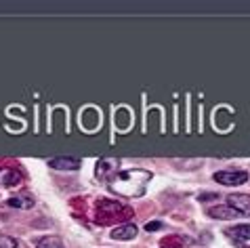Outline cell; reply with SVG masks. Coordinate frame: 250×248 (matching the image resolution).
Returning <instances> with one entry per match:
<instances>
[{
	"mask_svg": "<svg viewBox=\"0 0 250 248\" xmlns=\"http://www.w3.org/2000/svg\"><path fill=\"white\" fill-rule=\"evenodd\" d=\"M151 181V173L143 168H130V170H118V173L107 179L109 189L120 196L128 198H141L145 194V187Z\"/></svg>",
	"mask_w": 250,
	"mask_h": 248,
	"instance_id": "obj_1",
	"label": "cell"
},
{
	"mask_svg": "<svg viewBox=\"0 0 250 248\" xmlns=\"http://www.w3.org/2000/svg\"><path fill=\"white\" fill-rule=\"evenodd\" d=\"M130 215H133V210L120 202H114V200H99L97 202V225H109L116 219H126Z\"/></svg>",
	"mask_w": 250,
	"mask_h": 248,
	"instance_id": "obj_2",
	"label": "cell"
},
{
	"mask_svg": "<svg viewBox=\"0 0 250 248\" xmlns=\"http://www.w3.org/2000/svg\"><path fill=\"white\" fill-rule=\"evenodd\" d=\"M214 181L221 185H242L248 181V173L244 170H221V173H214Z\"/></svg>",
	"mask_w": 250,
	"mask_h": 248,
	"instance_id": "obj_3",
	"label": "cell"
},
{
	"mask_svg": "<svg viewBox=\"0 0 250 248\" xmlns=\"http://www.w3.org/2000/svg\"><path fill=\"white\" fill-rule=\"evenodd\" d=\"M227 204L238 212V215L250 217V196L248 194H231L227 198Z\"/></svg>",
	"mask_w": 250,
	"mask_h": 248,
	"instance_id": "obj_4",
	"label": "cell"
},
{
	"mask_svg": "<svg viewBox=\"0 0 250 248\" xmlns=\"http://www.w3.org/2000/svg\"><path fill=\"white\" fill-rule=\"evenodd\" d=\"M48 166L55 168V170H78L82 166V162L78 160V158L59 156V158H53V160H48Z\"/></svg>",
	"mask_w": 250,
	"mask_h": 248,
	"instance_id": "obj_5",
	"label": "cell"
},
{
	"mask_svg": "<svg viewBox=\"0 0 250 248\" xmlns=\"http://www.w3.org/2000/svg\"><path fill=\"white\" fill-rule=\"evenodd\" d=\"M118 158H101L99 162H97V177L99 179H112L116 173H118Z\"/></svg>",
	"mask_w": 250,
	"mask_h": 248,
	"instance_id": "obj_6",
	"label": "cell"
},
{
	"mask_svg": "<svg viewBox=\"0 0 250 248\" xmlns=\"http://www.w3.org/2000/svg\"><path fill=\"white\" fill-rule=\"evenodd\" d=\"M225 236L231 238L238 246H242L244 242H250V225H233V227H227Z\"/></svg>",
	"mask_w": 250,
	"mask_h": 248,
	"instance_id": "obj_7",
	"label": "cell"
},
{
	"mask_svg": "<svg viewBox=\"0 0 250 248\" xmlns=\"http://www.w3.org/2000/svg\"><path fill=\"white\" fill-rule=\"evenodd\" d=\"M21 173L15 168H6L0 166V187H17L21 183Z\"/></svg>",
	"mask_w": 250,
	"mask_h": 248,
	"instance_id": "obj_8",
	"label": "cell"
},
{
	"mask_svg": "<svg viewBox=\"0 0 250 248\" xmlns=\"http://www.w3.org/2000/svg\"><path fill=\"white\" fill-rule=\"evenodd\" d=\"M135 236H137V225L135 223H122L120 227L112 229L114 240H124V242H128V240H133Z\"/></svg>",
	"mask_w": 250,
	"mask_h": 248,
	"instance_id": "obj_9",
	"label": "cell"
},
{
	"mask_svg": "<svg viewBox=\"0 0 250 248\" xmlns=\"http://www.w3.org/2000/svg\"><path fill=\"white\" fill-rule=\"evenodd\" d=\"M6 204L11 206V208H32L34 206V198L27 194V191H19L13 198L6 200Z\"/></svg>",
	"mask_w": 250,
	"mask_h": 248,
	"instance_id": "obj_10",
	"label": "cell"
},
{
	"mask_svg": "<svg viewBox=\"0 0 250 248\" xmlns=\"http://www.w3.org/2000/svg\"><path fill=\"white\" fill-rule=\"evenodd\" d=\"M208 215L217 217V219H235V217H238V212H235L229 204L227 206L217 204V206H210V208H208Z\"/></svg>",
	"mask_w": 250,
	"mask_h": 248,
	"instance_id": "obj_11",
	"label": "cell"
},
{
	"mask_svg": "<svg viewBox=\"0 0 250 248\" xmlns=\"http://www.w3.org/2000/svg\"><path fill=\"white\" fill-rule=\"evenodd\" d=\"M36 248H65L63 242L55 236H42L36 240Z\"/></svg>",
	"mask_w": 250,
	"mask_h": 248,
	"instance_id": "obj_12",
	"label": "cell"
},
{
	"mask_svg": "<svg viewBox=\"0 0 250 248\" xmlns=\"http://www.w3.org/2000/svg\"><path fill=\"white\" fill-rule=\"evenodd\" d=\"M19 242L11 236H0V248H17Z\"/></svg>",
	"mask_w": 250,
	"mask_h": 248,
	"instance_id": "obj_13",
	"label": "cell"
},
{
	"mask_svg": "<svg viewBox=\"0 0 250 248\" xmlns=\"http://www.w3.org/2000/svg\"><path fill=\"white\" fill-rule=\"evenodd\" d=\"M160 227H162V225H160V221H154V223H147V225H145V229H147V231H154V229H160Z\"/></svg>",
	"mask_w": 250,
	"mask_h": 248,
	"instance_id": "obj_14",
	"label": "cell"
}]
</instances>
